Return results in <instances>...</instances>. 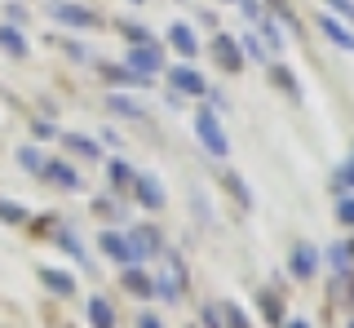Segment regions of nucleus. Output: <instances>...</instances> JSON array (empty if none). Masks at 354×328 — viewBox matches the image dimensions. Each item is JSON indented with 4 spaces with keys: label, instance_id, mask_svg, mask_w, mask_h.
I'll return each mask as SVG.
<instances>
[{
    "label": "nucleus",
    "instance_id": "nucleus-1",
    "mask_svg": "<svg viewBox=\"0 0 354 328\" xmlns=\"http://www.w3.org/2000/svg\"><path fill=\"white\" fill-rule=\"evenodd\" d=\"M195 129H199V142H204L213 156H226V134H221V125L213 120V111H199Z\"/></svg>",
    "mask_w": 354,
    "mask_h": 328
},
{
    "label": "nucleus",
    "instance_id": "nucleus-2",
    "mask_svg": "<svg viewBox=\"0 0 354 328\" xmlns=\"http://www.w3.org/2000/svg\"><path fill=\"white\" fill-rule=\"evenodd\" d=\"M49 14L58 18V23H66V27H97V14H88L80 5H66V0H53Z\"/></svg>",
    "mask_w": 354,
    "mask_h": 328
},
{
    "label": "nucleus",
    "instance_id": "nucleus-3",
    "mask_svg": "<svg viewBox=\"0 0 354 328\" xmlns=\"http://www.w3.org/2000/svg\"><path fill=\"white\" fill-rule=\"evenodd\" d=\"M129 71H138L142 80H147L151 71H160V49H155V45H138L129 53Z\"/></svg>",
    "mask_w": 354,
    "mask_h": 328
},
{
    "label": "nucleus",
    "instance_id": "nucleus-4",
    "mask_svg": "<svg viewBox=\"0 0 354 328\" xmlns=\"http://www.w3.org/2000/svg\"><path fill=\"white\" fill-rule=\"evenodd\" d=\"M44 178H49V182H58V187L62 191H80V178H75V169H71V164H58V160H44Z\"/></svg>",
    "mask_w": 354,
    "mask_h": 328
},
{
    "label": "nucleus",
    "instance_id": "nucleus-5",
    "mask_svg": "<svg viewBox=\"0 0 354 328\" xmlns=\"http://www.w3.org/2000/svg\"><path fill=\"white\" fill-rule=\"evenodd\" d=\"M129 248H133V257H151V253H160V235L151 231V226H138V231L129 235Z\"/></svg>",
    "mask_w": 354,
    "mask_h": 328
},
{
    "label": "nucleus",
    "instance_id": "nucleus-6",
    "mask_svg": "<svg viewBox=\"0 0 354 328\" xmlns=\"http://www.w3.org/2000/svg\"><path fill=\"white\" fill-rule=\"evenodd\" d=\"M169 80H173L177 93H204V75H199L195 67H173Z\"/></svg>",
    "mask_w": 354,
    "mask_h": 328
},
{
    "label": "nucleus",
    "instance_id": "nucleus-7",
    "mask_svg": "<svg viewBox=\"0 0 354 328\" xmlns=\"http://www.w3.org/2000/svg\"><path fill=\"white\" fill-rule=\"evenodd\" d=\"M155 293H160L164 302H177V289H182V271H177V262H169V271H164L160 280H151Z\"/></svg>",
    "mask_w": 354,
    "mask_h": 328
},
{
    "label": "nucleus",
    "instance_id": "nucleus-8",
    "mask_svg": "<svg viewBox=\"0 0 354 328\" xmlns=\"http://www.w3.org/2000/svg\"><path fill=\"white\" fill-rule=\"evenodd\" d=\"M102 248H106V257H115V262H124V266H133V248H129V235H102Z\"/></svg>",
    "mask_w": 354,
    "mask_h": 328
},
{
    "label": "nucleus",
    "instance_id": "nucleus-9",
    "mask_svg": "<svg viewBox=\"0 0 354 328\" xmlns=\"http://www.w3.org/2000/svg\"><path fill=\"white\" fill-rule=\"evenodd\" d=\"M133 187H138V200L147 204V209H160V204H164V191H160L155 178H133Z\"/></svg>",
    "mask_w": 354,
    "mask_h": 328
},
{
    "label": "nucleus",
    "instance_id": "nucleus-10",
    "mask_svg": "<svg viewBox=\"0 0 354 328\" xmlns=\"http://www.w3.org/2000/svg\"><path fill=\"white\" fill-rule=\"evenodd\" d=\"M213 53H217V62H221L226 71H239V49L230 45V36H217V40H213Z\"/></svg>",
    "mask_w": 354,
    "mask_h": 328
},
{
    "label": "nucleus",
    "instance_id": "nucleus-11",
    "mask_svg": "<svg viewBox=\"0 0 354 328\" xmlns=\"http://www.w3.org/2000/svg\"><path fill=\"white\" fill-rule=\"evenodd\" d=\"M88 320H93V328H111V324H115L111 302H106V298H93V302H88Z\"/></svg>",
    "mask_w": 354,
    "mask_h": 328
},
{
    "label": "nucleus",
    "instance_id": "nucleus-12",
    "mask_svg": "<svg viewBox=\"0 0 354 328\" xmlns=\"http://www.w3.org/2000/svg\"><path fill=\"white\" fill-rule=\"evenodd\" d=\"M0 49L14 53V58H22V53H27V40H22V31H18V27H0Z\"/></svg>",
    "mask_w": 354,
    "mask_h": 328
},
{
    "label": "nucleus",
    "instance_id": "nucleus-13",
    "mask_svg": "<svg viewBox=\"0 0 354 328\" xmlns=\"http://www.w3.org/2000/svg\"><path fill=\"white\" fill-rule=\"evenodd\" d=\"M319 27H324V31H328L332 40H337L341 49H354V36H350V31H346V27L337 23V18H319Z\"/></svg>",
    "mask_w": 354,
    "mask_h": 328
},
{
    "label": "nucleus",
    "instance_id": "nucleus-14",
    "mask_svg": "<svg viewBox=\"0 0 354 328\" xmlns=\"http://www.w3.org/2000/svg\"><path fill=\"white\" fill-rule=\"evenodd\" d=\"M40 280H44V284H49V289H53V293H62V298H66V293H71V289H75V280H71V275H66V271H40Z\"/></svg>",
    "mask_w": 354,
    "mask_h": 328
},
{
    "label": "nucleus",
    "instance_id": "nucleus-15",
    "mask_svg": "<svg viewBox=\"0 0 354 328\" xmlns=\"http://www.w3.org/2000/svg\"><path fill=\"white\" fill-rule=\"evenodd\" d=\"M124 289H129V293H142V298H151V293H155V284H151L147 275H142V271H124Z\"/></svg>",
    "mask_w": 354,
    "mask_h": 328
},
{
    "label": "nucleus",
    "instance_id": "nucleus-16",
    "mask_svg": "<svg viewBox=\"0 0 354 328\" xmlns=\"http://www.w3.org/2000/svg\"><path fill=\"white\" fill-rule=\"evenodd\" d=\"M169 36H173V45H177V53H186V58H191V53L199 49V45H195V36H191V27H173Z\"/></svg>",
    "mask_w": 354,
    "mask_h": 328
},
{
    "label": "nucleus",
    "instance_id": "nucleus-17",
    "mask_svg": "<svg viewBox=\"0 0 354 328\" xmlns=\"http://www.w3.org/2000/svg\"><path fill=\"white\" fill-rule=\"evenodd\" d=\"M292 271H297V275H310V271H315V248H297V253H292Z\"/></svg>",
    "mask_w": 354,
    "mask_h": 328
},
{
    "label": "nucleus",
    "instance_id": "nucleus-18",
    "mask_svg": "<svg viewBox=\"0 0 354 328\" xmlns=\"http://www.w3.org/2000/svg\"><path fill=\"white\" fill-rule=\"evenodd\" d=\"M18 164H22V169H31V173H40V169H44V160H40V151H36V147H22V151H18Z\"/></svg>",
    "mask_w": 354,
    "mask_h": 328
},
{
    "label": "nucleus",
    "instance_id": "nucleus-19",
    "mask_svg": "<svg viewBox=\"0 0 354 328\" xmlns=\"http://www.w3.org/2000/svg\"><path fill=\"white\" fill-rule=\"evenodd\" d=\"M22 217H27V209H22V204L0 200V222H22Z\"/></svg>",
    "mask_w": 354,
    "mask_h": 328
},
{
    "label": "nucleus",
    "instance_id": "nucleus-20",
    "mask_svg": "<svg viewBox=\"0 0 354 328\" xmlns=\"http://www.w3.org/2000/svg\"><path fill=\"white\" fill-rule=\"evenodd\" d=\"M66 142H71V151H80V156L97 160V142H88V138H80V134H75V138H66Z\"/></svg>",
    "mask_w": 354,
    "mask_h": 328
},
{
    "label": "nucleus",
    "instance_id": "nucleus-21",
    "mask_svg": "<svg viewBox=\"0 0 354 328\" xmlns=\"http://www.w3.org/2000/svg\"><path fill=\"white\" fill-rule=\"evenodd\" d=\"M111 182H115V187H129V182H133V169H129V164H111Z\"/></svg>",
    "mask_w": 354,
    "mask_h": 328
},
{
    "label": "nucleus",
    "instance_id": "nucleus-22",
    "mask_svg": "<svg viewBox=\"0 0 354 328\" xmlns=\"http://www.w3.org/2000/svg\"><path fill=\"white\" fill-rule=\"evenodd\" d=\"M111 107H115L120 116H138V107H133V98H124V93H115V98H111Z\"/></svg>",
    "mask_w": 354,
    "mask_h": 328
},
{
    "label": "nucleus",
    "instance_id": "nucleus-23",
    "mask_svg": "<svg viewBox=\"0 0 354 328\" xmlns=\"http://www.w3.org/2000/svg\"><path fill=\"white\" fill-rule=\"evenodd\" d=\"M337 217H341V222H346V226H354V200H341V209H337Z\"/></svg>",
    "mask_w": 354,
    "mask_h": 328
},
{
    "label": "nucleus",
    "instance_id": "nucleus-24",
    "mask_svg": "<svg viewBox=\"0 0 354 328\" xmlns=\"http://www.w3.org/2000/svg\"><path fill=\"white\" fill-rule=\"evenodd\" d=\"M332 9H337V14H346V18H354V0H332Z\"/></svg>",
    "mask_w": 354,
    "mask_h": 328
},
{
    "label": "nucleus",
    "instance_id": "nucleus-25",
    "mask_svg": "<svg viewBox=\"0 0 354 328\" xmlns=\"http://www.w3.org/2000/svg\"><path fill=\"white\" fill-rule=\"evenodd\" d=\"M138 328H164V324L155 320V315H142V320H138Z\"/></svg>",
    "mask_w": 354,
    "mask_h": 328
},
{
    "label": "nucleus",
    "instance_id": "nucleus-26",
    "mask_svg": "<svg viewBox=\"0 0 354 328\" xmlns=\"http://www.w3.org/2000/svg\"><path fill=\"white\" fill-rule=\"evenodd\" d=\"M341 178H346V182H350V187H354V164H350V169H346V173H341Z\"/></svg>",
    "mask_w": 354,
    "mask_h": 328
},
{
    "label": "nucleus",
    "instance_id": "nucleus-27",
    "mask_svg": "<svg viewBox=\"0 0 354 328\" xmlns=\"http://www.w3.org/2000/svg\"><path fill=\"white\" fill-rule=\"evenodd\" d=\"M292 328H306V324H292Z\"/></svg>",
    "mask_w": 354,
    "mask_h": 328
},
{
    "label": "nucleus",
    "instance_id": "nucleus-28",
    "mask_svg": "<svg viewBox=\"0 0 354 328\" xmlns=\"http://www.w3.org/2000/svg\"><path fill=\"white\" fill-rule=\"evenodd\" d=\"M350 328H354V324H350Z\"/></svg>",
    "mask_w": 354,
    "mask_h": 328
}]
</instances>
